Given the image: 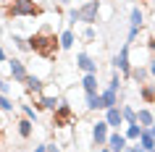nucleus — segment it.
<instances>
[{
	"instance_id": "nucleus-1",
	"label": "nucleus",
	"mask_w": 155,
	"mask_h": 152,
	"mask_svg": "<svg viewBox=\"0 0 155 152\" xmlns=\"http://www.w3.org/2000/svg\"><path fill=\"white\" fill-rule=\"evenodd\" d=\"M29 47H32L34 55L53 60V58L58 55V50H61V37H55V32H53L50 26H42V29H37V32L29 37Z\"/></svg>"
},
{
	"instance_id": "nucleus-2",
	"label": "nucleus",
	"mask_w": 155,
	"mask_h": 152,
	"mask_svg": "<svg viewBox=\"0 0 155 152\" xmlns=\"http://www.w3.org/2000/svg\"><path fill=\"white\" fill-rule=\"evenodd\" d=\"M42 13V5L37 0H13V5L5 11L8 18H34Z\"/></svg>"
},
{
	"instance_id": "nucleus-3",
	"label": "nucleus",
	"mask_w": 155,
	"mask_h": 152,
	"mask_svg": "<svg viewBox=\"0 0 155 152\" xmlns=\"http://www.w3.org/2000/svg\"><path fill=\"white\" fill-rule=\"evenodd\" d=\"M71 126H76V110L63 102L58 110H53V128L61 131V128H71Z\"/></svg>"
},
{
	"instance_id": "nucleus-4",
	"label": "nucleus",
	"mask_w": 155,
	"mask_h": 152,
	"mask_svg": "<svg viewBox=\"0 0 155 152\" xmlns=\"http://www.w3.org/2000/svg\"><path fill=\"white\" fill-rule=\"evenodd\" d=\"M129 55H131V45L129 42H124V47L113 55V68H118V71L124 73V79H131V68H134Z\"/></svg>"
},
{
	"instance_id": "nucleus-5",
	"label": "nucleus",
	"mask_w": 155,
	"mask_h": 152,
	"mask_svg": "<svg viewBox=\"0 0 155 152\" xmlns=\"http://www.w3.org/2000/svg\"><path fill=\"white\" fill-rule=\"evenodd\" d=\"M79 18H82V24H97L100 21V0H87L79 8Z\"/></svg>"
},
{
	"instance_id": "nucleus-6",
	"label": "nucleus",
	"mask_w": 155,
	"mask_h": 152,
	"mask_svg": "<svg viewBox=\"0 0 155 152\" xmlns=\"http://www.w3.org/2000/svg\"><path fill=\"white\" fill-rule=\"evenodd\" d=\"M108 121H97V123H92V144L95 147H105L108 144V136H110V131H108Z\"/></svg>"
},
{
	"instance_id": "nucleus-7",
	"label": "nucleus",
	"mask_w": 155,
	"mask_h": 152,
	"mask_svg": "<svg viewBox=\"0 0 155 152\" xmlns=\"http://www.w3.org/2000/svg\"><path fill=\"white\" fill-rule=\"evenodd\" d=\"M8 71H11V79L16 81V84H24L29 71H26V63L24 60H18V58H11L8 60Z\"/></svg>"
},
{
	"instance_id": "nucleus-8",
	"label": "nucleus",
	"mask_w": 155,
	"mask_h": 152,
	"mask_svg": "<svg viewBox=\"0 0 155 152\" xmlns=\"http://www.w3.org/2000/svg\"><path fill=\"white\" fill-rule=\"evenodd\" d=\"M76 68H82L84 73H100L97 60H95L90 53H76Z\"/></svg>"
},
{
	"instance_id": "nucleus-9",
	"label": "nucleus",
	"mask_w": 155,
	"mask_h": 152,
	"mask_svg": "<svg viewBox=\"0 0 155 152\" xmlns=\"http://www.w3.org/2000/svg\"><path fill=\"white\" fill-rule=\"evenodd\" d=\"M105 121H108V126L113 128V131H121V128L126 126L121 108H108V110H105Z\"/></svg>"
},
{
	"instance_id": "nucleus-10",
	"label": "nucleus",
	"mask_w": 155,
	"mask_h": 152,
	"mask_svg": "<svg viewBox=\"0 0 155 152\" xmlns=\"http://www.w3.org/2000/svg\"><path fill=\"white\" fill-rule=\"evenodd\" d=\"M105 147H110L113 152H126V147H129V139L121 134V131H113V134L108 136V144Z\"/></svg>"
},
{
	"instance_id": "nucleus-11",
	"label": "nucleus",
	"mask_w": 155,
	"mask_h": 152,
	"mask_svg": "<svg viewBox=\"0 0 155 152\" xmlns=\"http://www.w3.org/2000/svg\"><path fill=\"white\" fill-rule=\"evenodd\" d=\"M137 123L142 128H150L155 123V113L150 110V108H139V110H137Z\"/></svg>"
},
{
	"instance_id": "nucleus-12",
	"label": "nucleus",
	"mask_w": 155,
	"mask_h": 152,
	"mask_svg": "<svg viewBox=\"0 0 155 152\" xmlns=\"http://www.w3.org/2000/svg\"><path fill=\"white\" fill-rule=\"evenodd\" d=\"M82 89H84V95H97V73H84Z\"/></svg>"
},
{
	"instance_id": "nucleus-13",
	"label": "nucleus",
	"mask_w": 155,
	"mask_h": 152,
	"mask_svg": "<svg viewBox=\"0 0 155 152\" xmlns=\"http://www.w3.org/2000/svg\"><path fill=\"white\" fill-rule=\"evenodd\" d=\"M16 128H18V136H21V139H32V134H34V121L21 118V121L16 123Z\"/></svg>"
},
{
	"instance_id": "nucleus-14",
	"label": "nucleus",
	"mask_w": 155,
	"mask_h": 152,
	"mask_svg": "<svg viewBox=\"0 0 155 152\" xmlns=\"http://www.w3.org/2000/svg\"><path fill=\"white\" fill-rule=\"evenodd\" d=\"M24 87H26V92L32 95V92H40V89L45 87V81H42V76H37V73H29L26 81H24Z\"/></svg>"
},
{
	"instance_id": "nucleus-15",
	"label": "nucleus",
	"mask_w": 155,
	"mask_h": 152,
	"mask_svg": "<svg viewBox=\"0 0 155 152\" xmlns=\"http://www.w3.org/2000/svg\"><path fill=\"white\" fill-rule=\"evenodd\" d=\"M142 131H145V128L139 126V123H126V126H124V136H126L129 142H139Z\"/></svg>"
},
{
	"instance_id": "nucleus-16",
	"label": "nucleus",
	"mask_w": 155,
	"mask_h": 152,
	"mask_svg": "<svg viewBox=\"0 0 155 152\" xmlns=\"http://www.w3.org/2000/svg\"><path fill=\"white\" fill-rule=\"evenodd\" d=\"M137 144H139V147H142L145 152H153V150H155V136H153V131H150V128H145Z\"/></svg>"
},
{
	"instance_id": "nucleus-17",
	"label": "nucleus",
	"mask_w": 155,
	"mask_h": 152,
	"mask_svg": "<svg viewBox=\"0 0 155 152\" xmlns=\"http://www.w3.org/2000/svg\"><path fill=\"white\" fill-rule=\"evenodd\" d=\"M147 76H150L147 66H134V68H131V81H137L139 87H142V84H147Z\"/></svg>"
},
{
	"instance_id": "nucleus-18",
	"label": "nucleus",
	"mask_w": 155,
	"mask_h": 152,
	"mask_svg": "<svg viewBox=\"0 0 155 152\" xmlns=\"http://www.w3.org/2000/svg\"><path fill=\"white\" fill-rule=\"evenodd\" d=\"M100 95H103L105 110H108V108H118V92H116V89H110V87H108L105 92H100Z\"/></svg>"
},
{
	"instance_id": "nucleus-19",
	"label": "nucleus",
	"mask_w": 155,
	"mask_h": 152,
	"mask_svg": "<svg viewBox=\"0 0 155 152\" xmlns=\"http://www.w3.org/2000/svg\"><path fill=\"white\" fill-rule=\"evenodd\" d=\"M139 97H142L147 105H155V84H142V87H139Z\"/></svg>"
},
{
	"instance_id": "nucleus-20",
	"label": "nucleus",
	"mask_w": 155,
	"mask_h": 152,
	"mask_svg": "<svg viewBox=\"0 0 155 152\" xmlns=\"http://www.w3.org/2000/svg\"><path fill=\"white\" fill-rule=\"evenodd\" d=\"M87 110H105V102H103V95H87Z\"/></svg>"
},
{
	"instance_id": "nucleus-21",
	"label": "nucleus",
	"mask_w": 155,
	"mask_h": 152,
	"mask_svg": "<svg viewBox=\"0 0 155 152\" xmlns=\"http://www.w3.org/2000/svg\"><path fill=\"white\" fill-rule=\"evenodd\" d=\"M74 42H76V34H74V29H66V32H61V50H71Z\"/></svg>"
},
{
	"instance_id": "nucleus-22",
	"label": "nucleus",
	"mask_w": 155,
	"mask_h": 152,
	"mask_svg": "<svg viewBox=\"0 0 155 152\" xmlns=\"http://www.w3.org/2000/svg\"><path fill=\"white\" fill-rule=\"evenodd\" d=\"M131 26H142V29H145V11L139 8V5H134V8H131V21H129Z\"/></svg>"
},
{
	"instance_id": "nucleus-23",
	"label": "nucleus",
	"mask_w": 155,
	"mask_h": 152,
	"mask_svg": "<svg viewBox=\"0 0 155 152\" xmlns=\"http://www.w3.org/2000/svg\"><path fill=\"white\" fill-rule=\"evenodd\" d=\"M82 40L87 42V45H92V42L97 40V32H95V24H87V26H84V32H82Z\"/></svg>"
},
{
	"instance_id": "nucleus-24",
	"label": "nucleus",
	"mask_w": 155,
	"mask_h": 152,
	"mask_svg": "<svg viewBox=\"0 0 155 152\" xmlns=\"http://www.w3.org/2000/svg\"><path fill=\"white\" fill-rule=\"evenodd\" d=\"M121 113H124V121L126 123H137V110L131 105H121Z\"/></svg>"
},
{
	"instance_id": "nucleus-25",
	"label": "nucleus",
	"mask_w": 155,
	"mask_h": 152,
	"mask_svg": "<svg viewBox=\"0 0 155 152\" xmlns=\"http://www.w3.org/2000/svg\"><path fill=\"white\" fill-rule=\"evenodd\" d=\"M21 113H24V118L34 121V123H37V118H40V113L34 110V108H32V105H29V102H21Z\"/></svg>"
},
{
	"instance_id": "nucleus-26",
	"label": "nucleus",
	"mask_w": 155,
	"mask_h": 152,
	"mask_svg": "<svg viewBox=\"0 0 155 152\" xmlns=\"http://www.w3.org/2000/svg\"><path fill=\"white\" fill-rule=\"evenodd\" d=\"M0 110H5V113H11V110H13V102H11V100H8V95H3V92H0Z\"/></svg>"
},
{
	"instance_id": "nucleus-27",
	"label": "nucleus",
	"mask_w": 155,
	"mask_h": 152,
	"mask_svg": "<svg viewBox=\"0 0 155 152\" xmlns=\"http://www.w3.org/2000/svg\"><path fill=\"white\" fill-rule=\"evenodd\" d=\"M66 16H68V24H76V21H82V18H79V8H68V13H66Z\"/></svg>"
},
{
	"instance_id": "nucleus-28",
	"label": "nucleus",
	"mask_w": 155,
	"mask_h": 152,
	"mask_svg": "<svg viewBox=\"0 0 155 152\" xmlns=\"http://www.w3.org/2000/svg\"><path fill=\"white\" fill-rule=\"evenodd\" d=\"M147 71H150V76H153V79H155V55L150 58V66H147Z\"/></svg>"
},
{
	"instance_id": "nucleus-29",
	"label": "nucleus",
	"mask_w": 155,
	"mask_h": 152,
	"mask_svg": "<svg viewBox=\"0 0 155 152\" xmlns=\"http://www.w3.org/2000/svg\"><path fill=\"white\" fill-rule=\"evenodd\" d=\"M126 152H145V150H142L139 144H129V147H126Z\"/></svg>"
},
{
	"instance_id": "nucleus-30",
	"label": "nucleus",
	"mask_w": 155,
	"mask_h": 152,
	"mask_svg": "<svg viewBox=\"0 0 155 152\" xmlns=\"http://www.w3.org/2000/svg\"><path fill=\"white\" fill-rule=\"evenodd\" d=\"M5 60H8V53H5V50H3V45H0V63H5Z\"/></svg>"
},
{
	"instance_id": "nucleus-31",
	"label": "nucleus",
	"mask_w": 155,
	"mask_h": 152,
	"mask_svg": "<svg viewBox=\"0 0 155 152\" xmlns=\"http://www.w3.org/2000/svg\"><path fill=\"white\" fill-rule=\"evenodd\" d=\"M32 152H48V144H37V147H34Z\"/></svg>"
},
{
	"instance_id": "nucleus-32",
	"label": "nucleus",
	"mask_w": 155,
	"mask_h": 152,
	"mask_svg": "<svg viewBox=\"0 0 155 152\" xmlns=\"http://www.w3.org/2000/svg\"><path fill=\"white\" fill-rule=\"evenodd\" d=\"M48 152H61V147L58 144H48Z\"/></svg>"
},
{
	"instance_id": "nucleus-33",
	"label": "nucleus",
	"mask_w": 155,
	"mask_h": 152,
	"mask_svg": "<svg viewBox=\"0 0 155 152\" xmlns=\"http://www.w3.org/2000/svg\"><path fill=\"white\" fill-rule=\"evenodd\" d=\"M58 3H61V5H71V0H58Z\"/></svg>"
},
{
	"instance_id": "nucleus-34",
	"label": "nucleus",
	"mask_w": 155,
	"mask_h": 152,
	"mask_svg": "<svg viewBox=\"0 0 155 152\" xmlns=\"http://www.w3.org/2000/svg\"><path fill=\"white\" fill-rule=\"evenodd\" d=\"M100 152H113V150H110V147H103V150H100Z\"/></svg>"
},
{
	"instance_id": "nucleus-35",
	"label": "nucleus",
	"mask_w": 155,
	"mask_h": 152,
	"mask_svg": "<svg viewBox=\"0 0 155 152\" xmlns=\"http://www.w3.org/2000/svg\"><path fill=\"white\" fill-rule=\"evenodd\" d=\"M0 144H3V128H0Z\"/></svg>"
},
{
	"instance_id": "nucleus-36",
	"label": "nucleus",
	"mask_w": 155,
	"mask_h": 152,
	"mask_svg": "<svg viewBox=\"0 0 155 152\" xmlns=\"http://www.w3.org/2000/svg\"><path fill=\"white\" fill-rule=\"evenodd\" d=\"M0 32H3V26H0Z\"/></svg>"
},
{
	"instance_id": "nucleus-37",
	"label": "nucleus",
	"mask_w": 155,
	"mask_h": 152,
	"mask_svg": "<svg viewBox=\"0 0 155 152\" xmlns=\"http://www.w3.org/2000/svg\"><path fill=\"white\" fill-rule=\"evenodd\" d=\"M153 37H155V32H153Z\"/></svg>"
},
{
	"instance_id": "nucleus-38",
	"label": "nucleus",
	"mask_w": 155,
	"mask_h": 152,
	"mask_svg": "<svg viewBox=\"0 0 155 152\" xmlns=\"http://www.w3.org/2000/svg\"><path fill=\"white\" fill-rule=\"evenodd\" d=\"M153 152H155V150H153Z\"/></svg>"
}]
</instances>
